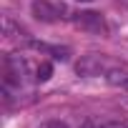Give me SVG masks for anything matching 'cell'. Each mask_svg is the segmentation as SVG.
I'll return each instance as SVG.
<instances>
[{
	"instance_id": "1",
	"label": "cell",
	"mask_w": 128,
	"mask_h": 128,
	"mask_svg": "<svg viewBox=\"0 0 128 128\" xmlns=\"http://www.w3.org/2000/svg\"><path fill=\"white\" fill-rule=\"evenodd\" d=\"M60 13H68V8L66 5H53V3H48V0H35L33 3V18L40 20V23H55Z\"/></svg>"
},
{
	"instance_id": "8",
	"label": "cell",
	"mask_w": 128,
	"mask_h": 128,
	"mask_svg": "<svg viewBox=\"0 0 128 128\" xmlns=\"http://www.w3.org/2000/svg\"><path fill=\"white\" fill-rule=\"evenodd\" d=\"M38 128H68V126L60 123V120H45V123H40Z\"/></svg>"
},
{
	"instance_id": "5",
	"label": "cell",
	"mask_w": 128,
	"mask_h": 128,
	"mask_svg": "<svg viewBox=\"0 0 128 128\" xmlns=\"http://www.w3.org/2000/svg\"><path fill=\"white\" fill-rule=\"evenodd\" d=\"M30 48L33 50H40V53H50L53 58L58 60H68V48H58V45H48V43H40V40H30Z\"/></svg>"
},
{
	"instance_id": "10",
	"label": "cell",
	"mask_w": 128,
	"mask_h": 128,
	"mask_svg": "<svg viewBox=\"0 0 128 128\" xmlns=\"http://www.w3.org/2000/svg\"><path fill=\"white\" fill-rule=\"evenodd\" d=\"M80 128H96V126H93V123H90V120H86V123H83V126H80Z\"/></svg>"
},
{
	"instance_id": "9",
	"label": "cell",
	"mask_w": 128,
	"mask_h": 128,
	"mask_svg": "<svg viewBox=\"0 0 128 128\" xmlns=\"http://www.w3.org/2000/svg\"><path fill=\"white\" fill-rule=\"evenodd\" d=\"M103 128H128V123H120V120H110V123H106Z\"/></svg>"
},
{
	"instance_id": "12",
	"label": "cell",
	"mask_w": 128,
	"mask_h": 128,
	"mask_svg": "<svg viewBox=\"0 0 128 128\" xmlns=\"http://www.w3.org/2000/svg\"><path fill=\"white\" fill-rule=\"evenodd\" d=\"M80 3H90V0H80Z\"/></svg>"
},
{
	"instance_id": "2",
	"label": "cell",
	"mask_w": 128,
	"mask_h": 128,
	"mask_svg": "<svg viewBox=\"0 0 128 128\" xmlns=\"http://www.w3.org/2000/svg\"><path fill=\"white\" fill-rule=\"evenodd\" d=\"M73 23L80 28V30H90V33H106V20L100 13H93V10H86V13H76L73 15Z\"/></svg>"
},
{
	"instance_id": "11",
	"label": "cell",
	"mask_w": 128,
	"mask_h": 128,
	"mask_svg": "<svg viewBox=\"0 0 128 128\" xmlns=\"http://www.w3.org/2000/svg\"><path fill=\"white\" fill-rule=\"evenodd\" d=\"M120 88H123V90H126V93H128V78H126V80H123V86H120Z\"/></svg>"
},
{
	"instance_id": "6",
	"label": "cell",
	"mask_w": 128,
	"mask_h": 128,
	"mask_svg": "<svg viewBox=\"0 0 128 128\" xmlns=\"http://www.w3.org/2000/svg\"><path fill=\"white\" fill-rule=\"evenodd\" d=\"M50 76H53V66H50V63H45V60H43L40 66L35 68V78H38V80H48Z\"/></svg>"
},
{
	"instance_id": "3",
	"label": "cell",
	"mask_w": 128,
	"mask_h": 128,
	"mask_svg": "<svg viewBox=\"0 0 128 128\" xmlns=\"http://www.w3.org/2000/svg\"><path fill=\"white\" fill-rule=\"evenodd\" d=\"M23 73H25V63L20 58L8 55L3 60V80H5V86H20Z\"/></svg>"
},
{
	"instance_id": "7",
	"label": "cell",
	"mask_w": 128,
	"mask_h": 128,
	"mask_svg": "<svg viewBox=\"0 0 128 128\" xmlns=\"http://www.w3.org/2000/svg\"><path fill=\"white\" fill-rule=\"evenodd\" d=\"M106 78H108V83H113V86H123V80L128 78V73H123V70H110Z\"/></svg>"
},
{
	"instance_id": "4",
	"label": "cell",
	"mask_w": 128,
	"mask_h": 128,
	"mask_svg": "<svg viewBox=\"0 0 128 128\" xmlns=\"http://www.w3.org/2000/svg\"><path fill=\"white\" fill-rule=\"evenodd\" d=\"M76 70H78V76H86V78H90V76H100V70H103V60L96 58V55H86V58L78 60Z\"/></svg>"
}]
</instances>
